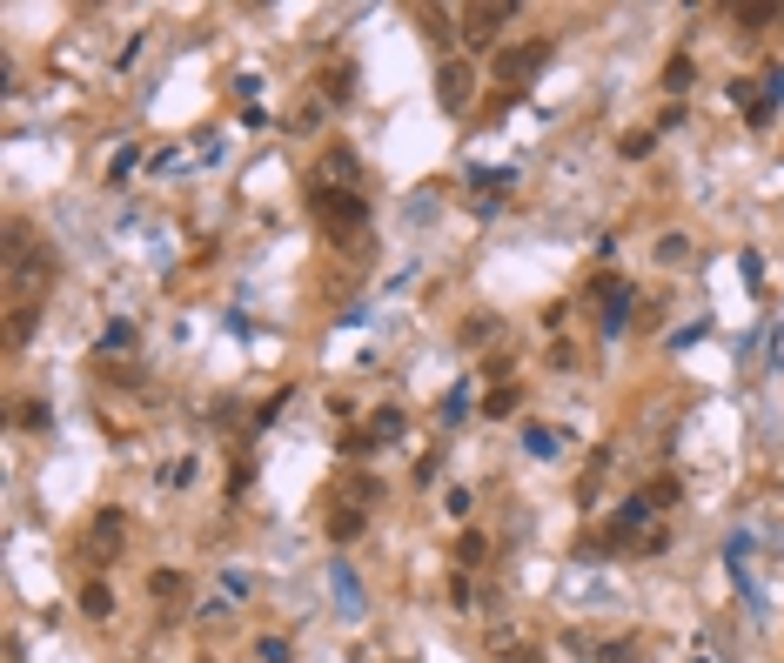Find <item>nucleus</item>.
<instances>
[{
  "label": "nucleus",
  "instance_id": "obj_10",
  "mask_svg": "<svg viewBox=\"0 0 784 663\" xmlns=\"http://www.w3.org/2000/svg\"><path fill=\"white\" fill-rule=\"evenodd\" d=\"M27 335H34V302H21V309L7 315V342H14V349H21Z\"/></svg>",
  "mask_w": 784,
  "mask_h": 663
},
{
  "label": "nucleus",
  "instance_id": "obj_20",
  "mask_svg": "<svg viewBox=\"0 0 784 663\" xmlns=\"http://www.w3.org/2000/svg\"><path fill=\"white\" fill-rule=\"evenodd\" d=\"M396 436H403V416H396V409H382V416H376V442H396Z\"/></svg>",
  "mask_w": 784,
  "mask_h": 663
},
{
  "label": "nucleus",
  "instance_id": "obj_12",
  "mask_svg": "<svg viewBox=\"0 0 784 663\" xmlns=\"http://www.w3.org/2000/svg\"><path fill=\"white\" fill-rule=\"evenodd\" d=\"M496 329H503V322H496V315H470V322H463V342H496Z\"/></svg>",
  "mask_w": 784,
  "mask_h": 663
},
{
  "label": "nucleus",
  "instance_id": "obj_18",
  "mask_svg": "<svg viewBox=\"0 0 784 663\" xmlns=\"http://www.w3.org/2000/svg\"><path fill=\"white\" fill-rule=\"evenodd\" d=\"M684 255H691V242H684V235H664V242H657V262H684Z\"/></svg>",
  "mask_w": 784,
  "mask_h": 663
},
{
  "label": "nucleus",
  "instance_id": "obj_4",
  "mask_svg": "<svg viewBox=\"0 0 784 663\" xmlns=\"http://www.w3.org/2000/svg\"><path fill=\"white\" fill-rule=\"evenodd\" d=\"M88 543H94L101 563H114L121 543H128V516H121V509H101V516H94V530H88Z\"/></svg>",
  "mask_w": 784,
  "mask_h": 663
},
{
  "label": "nucleus",
  "instance_id": "obj_7",
  "mask_svg": "<svg viewBox=\"0 0 784 663\" xmlns=\"http://www.w3.org/2000/svg\"><path fill=\"white\" fill-rule=\"evenodd\" d=\"M543 54H550L543 41H530V47H510V54L496 61V74H503V81H516V74H530V67H543Z\"/></svg>",
  "mask_w": 784,
  "mask_h": 663
},
{
  "label": "nucleus",
  "instance_id": "obj_19",
  "mask_svg": "<svg viewBox=\"0 0 784 663\" xmlns=\"http://www.w3.org/2000/svg\"><path fill=\"white\" fill-rule=\"evenodd\" d=\"M456 556H463V570H476V563L490 556V543H483V536H463V550H456Z\"/></svg>",
  "mask_w": 784,
  "mask_h": 663
},
{
  "label": "nucleus",
  "instance_id": "obj_3",
  "mask_svg": "<svg viewBox=\"0 0 784 663\" xmlns=\"http://www.w3.org/2000/svg\"><path fill=\"white\" fill-rule=\"evenodd\" d=\"M516 7L510 0H483V7H463V41L470 47H490L496 34H503V21H510Z\"/></svg>",
  "mask_w": 784,
  "mask_h": 663
},
{
  "label": "nucleus",
  "instance_id": "obj_8",
  "mask_svg": "<svg viewBox=\"0 0 784 663\" xmlns=\"http://www.w3.org/2000/svg\"><path fill=\"white\" fill-rule=\"evenodd\" d=\"M148 597H155V603H168V610H175V603L188 597V576H181V570H155V576H148Z\"/></svg>",
  "mask_w": 784,
  "mask_h": 663
},
{
  "label": "nucleus",
  "instance_id": "obj_17",
  "mask_svg": "<svg viewBox=\"0 0 784 663\" xmlns=\"http://www.w3.org/2000/svg\"><path fill=\"white\" fill-rule=\"evenodd\" d=\"M691 81H697V67H691V61H671V67H664V88H671V94H684Z\"/></svg>",
  "mask_w": 784,
  "mask_h": 663
},
{
  "label": "nucleus",
  "instance_id": "obj_15",
  "mask_svg": "<svg viewBox=\"0 0 784 663\" xmlns=\"http://www.w3.org/2000/svg\"><path fill=\"white\" fill-rule=\"evenodd\" d=\"M784 7H771V0H751V7H738V21L744 27H764V21H778Z\"/></svg>",
  "mask_w": 784,
  "mask_h": 663
},
{
  "label": "nucleus",
  "instance_id": "obj_6",
  "mask_svg": "<svg viewBox=\"0 0 784 663\" xmlns=\"http://www.w3.org/2000/svg\"><path fill=\"white\" fill-rule=\"evenodd\" d=\"M436 101H443L449 114L470 108V67H463V61H443V88H436Z\"/></svg>",
  "mask_w": 784,
  "mask_h": 663
},
{
  "label": "nucleus",
  "instance_id": "obj_2",
  "mask_svg": "<svg viewBox=\"0 0 784 663\" xmlns=\"http://www.w3.org/2000/svg\"><path fill=\"white\" fill-rule=\"evenodd\" d=\"M309 208L329 221L336 235H356L362 221H369V195H362V188H349V195H309Z\"/></svg>",
  "mask_w": 784,
  "mask_h": 663
},
{
  "label": "nucleus",
  "instance_id": "obj_16",
  "mask_svg": "<svg viewBox=\"0 0 784 663\" xmlns=\"http://www.w3.org/2000/svg\"><path fill=\"white\" fill-rule=\"evenodd\" d=\"M416 27H423L429 41H443V34H449V14H443V7H423V14H416Z\"/></svg>",
  "mask_w": 784,
  "mask_h": 663
},
{
  "label": "nucleus",
  "instance_id": "obj_22",
  "mask_svg": "<svg viewBox=\"0 0 784 663\" xmlns=\"http://www.w3.org/2000/svg\"><path fill=\"white\" fill-rule=\"evenodd\" d=\"M630 657H637V643H630V637H624V643H610V650H604V663H630Z\"/></svg>",
  "mask_w": 784,
  "mask_h": 663
},
{
  "label": "nucleus",
  "instance_id": "obj_11",
  "mask_svg": "<svg viewBox=\"0 0 784 663\" xmlns=\"http://www.w3.org/2000/svg\"><path fill=\"white\" fill-rule=\"evenodd\" d=\"M329 536H336V543H356V536H362V516H356V509H336V516H329Z\"/></svg>",
  "mask_w": 784,
  "mask_h": 663
},
{
  "label": "nucleus",
  "instance_id": "obj_9",
  "mask_svg": "<svg viewBox=\"0 0 784 663\" xmlns=\"http://www.w3.org/2000/svg\"><path fill=\"white\" fill-rule=\"evenodd\" d=\"M81 610H88L94 623H108L114 617V590H108V583H88V590H81Z\"/></svg>",
  "mask_w": 784,
  "mask_h": 663
},
{
  "label": "nucleus",
  "instance_id": "obj_1",
  "mask_svg": "<svg viewBox=\"0 0 784 663\" xmlns=\"http://www.w3.org/2000/svg\"><path fill=\"white\" fill-rule=\"evenodd\" d=\"M349 188H362V161L356 148H322V161H315V175H309V195H349Z\"/></svg>",
  "mask_w": 784,
  "mask_h": 663
},
{
  "label": "nucleus",
  "instance_id": "obj_13",
  "mask_svg": "<svg viewBox=\"0 0 784 663\" xmlns=\"http://www.w3.org/2000/svg\"><path fill=\"white\" fill-rule=\"evenodd\" d=\"M322 88H329V101H349V88H356V67H329V74H322Z\"/></svg>",
  "mask_w": 784,
  "mask_h": 663
},
{
  "label": "nucleus",
  "instance_id": "obj_21",
  "mask_svg": "<svg viewBox=\"0 0 784 663\" xmlns=\"http://www.w3.org/2000/svg\"><path fill=\"white\" fill-rule=\"evenodd\" d=\"M650 141H657V134H644V128H637V134H624V141H617V148H624V155L637 161V155H650Z\"/></svg>",
  "mask_w": 784,
  "mask_h": 663
},
{
  "label": "nucleus",
  "instance_id": "obj_14",
  "mask_svg": "<svg viewBox=\"0 0 784 663\" xmlns=\"http://www.w3.org/2000/svg\"><path fill=\"white\" fill-rule=\"evenodd\" d=\"M516 402H523L516 389H490V402H483V416H496V422H503V416H516Z\"/></svg>",
  "mask_w": 784,
  "mask_h": 663
},
{
  "label": "nucleus",
  "instance_id": "obj_5",
  "mask_svg": "<svg viewBox=\"0 0 784 663\" xmlns=\"http://www.w3.org/2000/svg\"><path fill=\"white\" fill-rule=\"evenodd\" d=\"M7 282H14V295H27V302H34V295L54 282V255H47V248H34L21 268H7Z\"/></svg>",
  "mask_w": 784,
  "mask_h": 663
}]
</instances>
